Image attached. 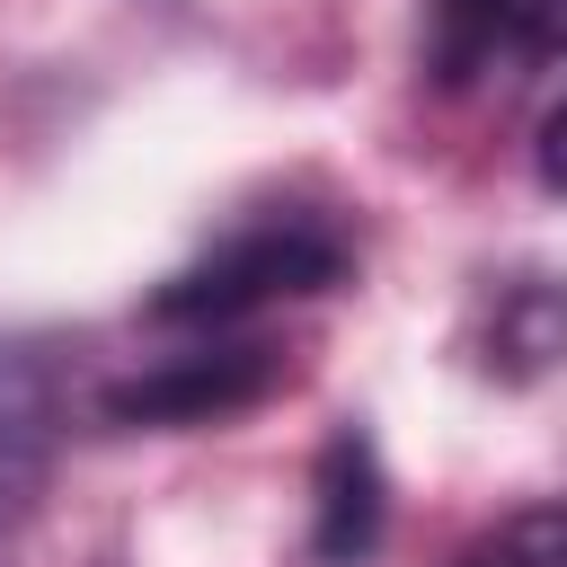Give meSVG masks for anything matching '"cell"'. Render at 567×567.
Returning <instances> with one entry per match:
<instances>
[{
	"instance_id": "52a82bcc",
	"label": "cell",
	"mask_w": 567,
	"mask_h": 567,
	"mask_svg": "<svg viewBox=\"0 0 567 567\" xmlns=\"http://www.w3.org/2000/svg\"><path fill=\"white\" fill-rule=\"evenodd\" d=\"M496 301H505V328H496L505 354H523V363H558L567 354V292L558 284H505Z\"/></svg>"
},
{
	"instance_id": "6da1fadb",
	"label": "cell",
	"mask_w": 567,
	"mask_h": 567,
	"mask_svg": "<svg viewBox=\"0 0 567 567\" xmlns=\"http://www.w3.org/2000/svg\"><path fill=\"white\" fill-rule=\"evenodd\" d=\"M346 266H354V230L328 204H257L151 292V319L159 328H248L275 301H310V292L346 284Z\"/></svg>"
},
{
	"instance_id": "ba28073f",
	"label": "cell",
	"mask_w": 567,
	"mask_h": 567,
	"mask_svg": "<svg viewBox=\"0 0 567 567\" xmlns=\"http://www.w3.org/2000/svg\"><path fill=\"white\" fill-rule=\"evenodd\" d=\"M540 186L549 195H567V97L549 106V124H540Z\"/></svg>"
},
{
	"instance_id": "5b68a950",
	"label": "cell",
	"mask_w": 567,
	"mask_h": 567,
	"mask_svg": "<svg viewBox=\"0 0 567 567\" xmlns=\"http://www.w3.org/2000/svg\"><path fill=\"white\" fill-rule=\"evenodd\" d=\"M372 540H381V461L346 425L319 452V558L328 567H354V558H372Z\"/></svg>"
},
{
	"instance_id": "8992f818",
	"label": "cell",
	"mask_w": 567,
	"mask_h": 567,
	"mask_svg": "<svg viewBox=\"0 0 567 567\" xmlns=\"http://www.w3.org/2000/svg\"><path fill=\"white\" fill-rule=\"evenodd\" d=\"M452 567H567V505H523L461 540Z\"/></svg>"
},
{
	"instance_id": "277c9868",
	"label": "cell",
	"mask_w": 567,
	"mask_h": 567,
	"mask_svg": "<svg viewBox=\"0 0 567 567\" xmlns=\"http://www.w3.org/2000/svg\"><path fill=\"white\" fill-rule=\"evenodd\" d=\"M567 53V0H434V62L452 80Z\"/></svg>"
},
{
	"instance_id": "3957f363",
	"label": "cell",
	"mask_w": 567,
	"mask_h": 567,
	"mask_svg": "<svg viewBox=\"0 0 567 567\" xmlns=\"http://www.w3.org/2000/svg\"><path fill=\"white\" fill-rule=\"evenodd\" d=\"M62 363L35 337H0V532L35 514L44 478H53V443H62Z\"/></svg>"
},
{
	"instance_id": "7a4b0ae2",
	"label": "cell",
	"mask_w": 567,
	"mask_h": 567,
	"mask_svg": "<svg viewBox=\"0 0 567 567\" xmlns=\"http://www.w3.org/2000/svg\"><path fill=\"white\" fill-rule=\"evenodd\" d=\"M186 346H168V354H151V363H133L124 381H106L97 390V416L106 425H124V434H168V425H221V416H239V408H257L292 363H284V346L275 337H248V328H177Z\"/></svg>"
}]
</instances>
